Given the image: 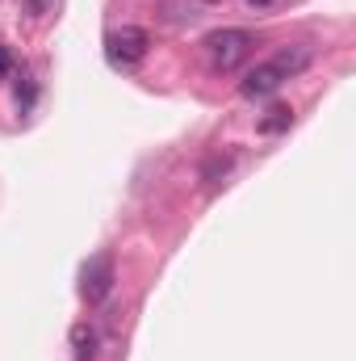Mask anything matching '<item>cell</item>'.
Here are the masks:
<instances>
[{"mask_svg": "<svg viewBox=\"0 0 356 361\" xmlns=\"http://www.w3.org/2000/svg\"><path fill=\"white\" fill-rule=\"evenodd\" d=\"M252 47H256V38H252L248 30H214V34L205 38V55H210V68H214V72H235V68H243L248 55H252Z\"/></svg>", "mask_w": 356, "mask_h": 361, "instance_id": "obj_1", "label": "cell"}, {"mask_svg": "<svg viewBox=\"0 0 356 361\" xmlns=\"http://www.w3.org/2000/svg\"><path fill=\"white\" fill-rule=\"evenodd\" d=\"M147 47H151V34L147 30H139V25H122V30H113L109 34V59L113 63H139L143 55H147Z\"/></svg>", "mask_w": 356, "mask_h": 361, "instance_id": "obj_2", "label": "cell"}, {"mask_svg": "<svg viewBox=\"0 0 356 361\" xmlns=\"http://www.w3.org/2000/svg\"><path fill=\"white\" fill-rule=\"evenodd\" d=\"M109 290H113V257L101 252L80 273V294H84V302H101V298H109Z\"/></svg>", "mask_w": 356, "mask_h": 361, "instance_id": "obj_3", "label": "cell"}, {"mask_svg": "<svg viewBox=\"0 0 356 361\" xmlns=\"http://www.w3.org/2000/svg\"><path fill=\"white\" fill-rule=\"evenodd\" d=\"M285 85V76L276 72V63L268 59V63H260V68H252L248 76H243V85H239V92L243 97H272V92Z\"/></svg>", "mask_w": 356, "mask_h": 361, "instance_id": "obj_4", "label": "cell"}, {"mask_svg": "<svg viewBox=\"0 0 356 361\" xmlns=\"http://www.w3.org/2000/svg\"><path fill=\"white\" fill-rule=\"evenodd\" d=\"M272 63H276V72L289 80V76H298V72L310 63V51H306V47H281V51L272 55Z\"/></svg>", "mask_w": 356, "mask_h": 361, "instance_id": "obj_5", "label": "cell"}, {"mask_svg": "<svg viewBox=\"0 0 356 361\" xmlns=\"http://www.w3.org/2000/svg\"><path fill=\"white\" fill-rule=\"evenodd\" d=\"M289 126H293V109L289 105H272L265 118H260V135H281Z\"/></svg>", "mask_w": 356, "mask_h": 361, "instance_id": "obj_6", "label": "cell"}, {"mask_svg": "<svg viewBox=\"0 0 356 361\" xmlns=\"http://www.w3.org/2000/svg\"><path fill=\"white\" fill-rule=\"evenodd\" d=\"M72 345H76V361H92V353H96V336H92L84 324L72 328Z\"/></svg>", "mask_w": 356, "mask_h": 361, "instance_id": "obj_7", "label": "cell"}, {"mask_svg": "<svg viewBox=\"0 0 356 361\" xmlns=\"http://www.w3.org/2000/svg\"><path fill=\"white\" fill-rule=\"evenodd\" d=\"M13 72V55H8V47H0V76H8Z\"/></svg>", "mask_w": 356, "mask_h": 361, "instance_id": "obj_8", "label": "cell"}, {"mask_svg": "<svg viewBox=\"0 0 356 361\" xmlns=\"http://www.w3.org/2000/svg\"><path fill=\"white\" fill-rule=\"evenodd\" d=\"M248 4H252V8H265L268 0H248Z\"/></svg>", "mask_w": 356, "mask_h": 361, "instance_id": "obj_9", "label": "cell"}]
</instances>
